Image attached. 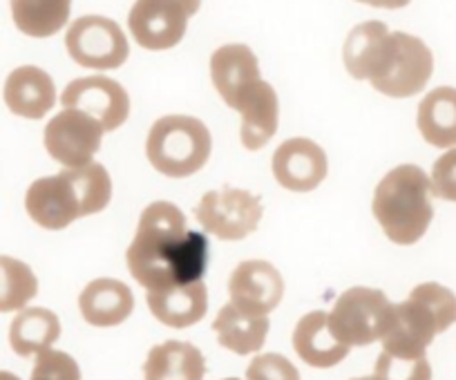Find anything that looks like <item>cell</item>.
Wrapping results in <instances>:
<instances>
[{"label": "cell", "mask_w": 456, "mask_h": 380, "mask_svg": "<svg viewBox=\"0 0 456 380\" xmlns=\"http://www.w3.org/2000/svg\"><path fill=\"white\" fill-rule=\"evenodd\" d=\"M269 316L242 311L233 303L224 304L213 322V331L217 334L219 344L238 356L260 352L269 336Z\"/></svg>", "instance_id": "cell-21"}, {"label": "cell", "mask_w": 456, "mask_h": 380, "mask_svg": "<svg viewBox=\"0 0 456 380\" xmlns=\"http://www.w3.org/2000/svg\"><path fill=\"white\" fill-rule=\"evenodd\" d=\"M354 380H376L374 376H362V378H354Z\"/></svg>", "instance_id": "cell-34"}, {"label": "cell", "mask_w": 456, "mask_h": 380, "mask_svg": "<svg viewBox=\"0 0 456 380\" xmlns=\"http://www.w3.org/2000/svg\"><path fill=\"white\" fill-rule=\"evenodd\" d=\"M429 183L434 198L456 204V148H450L434 161Z\"/></svg>", "instance_id": "cell-31"}, {"label": "cell", "mask_w": 456, "mask_h": 380, "mask_svg": "<svg viewBox=\"0 0 456 380\" xmlns=\"http://www.w3.org/2000/svg\"><path fill=\"white\" fill-rule=\"evenodd\" d=\"M38 294V279L25 262L0 255V313L20 311Z\"/></svg>", "instance_id": "cell-26"}, {"label": "cell", "mask_w": 456, "mask_h": 380, "mask_svg": "<svg viewBox=\"0 0 456 380\" xmlns=\"http://www.w3.org/2000/svg\"><path fill=\"white\" fill-rule=\"evenodd\" d=\"M394 318V303L380 289L354 287L347 289L327 313L329 329L342 344L367 347L380 343Z\"/></svg>", "instance_id": "cell-6"}, {"label": "cell", "mask_w": 456, "mask_h": 380, "mask_svg": "<svg viewBox=\"0 0 456 380\" xmlns=\"http://www.w3.org/2000/svg\"><path fill=\"white\" fill-rule=\"evenodd\" d=\"M29 380H81V369L68 352H59L52 347L37 353Z\"/></svg>", "instance_id": "cell-29"}, {"label": "cell", "mask_w": 456, "mask_h": 380, "mask_svg": "<svg viewBox=\"0 0 456 380\" xmlns=\"http://www.w3.org/2000/svg\"><path fill=\"white\" fill-rule=\"evenodd\" d=\"M273 177L284 190L291 193H311L327 179L329 161L322 146L306 137L287 139L282 146L275 150Z\"/></svg>", "instance_id": "cell-15"}, {"label": "cell", "mask_w": 456, "mask_h": 380, "mask_svg": "<svg viewBox=\"0 0 456 380\" xmlns=\"http://www.w3.org/2000/svg\"><path fill=\"white\" fill-rule=\"evenodd\" d=\"M432 183L420 166L401 164L379 182L371 213L389 242L411 247L425 238L434 220Z\"/></svg>", "instance_id": "cell-3"}, {"label": "cell", "mask_w": 456, "mask_h": 380, "mask_svg": "<svg viewBox=\"0 0 456 380\" xmlns=\"http://www.w3.org/2000/svg\"><path fill=\"white\" fill-rule=\"evenodd\" d=\"M208 260L206 235L188 230L186 215L173 202H152L143 208L126 253L130 275L146 291L200 282Z\"/></svg>", "instance_id": "cell-1"}, {"label": "cell", "mask_w": 456, "mask_h": 380, "mask_svg": "<svg viewBox=\"0 0 456 380\" xmlns=\"http://www.w3.org/2000/svg\"><path fill=\"white\" fill-rule=\"evenodd\" d=\"M456 322V295L438 282L414 287L410 298L394 304V318L380 340L383 352L394 356H428V347L438 334Z\"/></svg>", "instance_id": "cell-4"}, {"label": "cell", "mask_w": 456, "mask_h": 380, "mask_svg": "<svg viewBox=\"0 0 456 380\" xmlns=\"http://www.w3.org/2000/svg\"><path fill=\"white\" fill-rule=\"evenodd\" d=\"M25 211L32 222L45 230H63L83 217L77 188L65 170L52 177L37 179L28 188Z\"/></svg>", "instance_id": "cell-12"}, {"label": "cell", "mask_w": 456, "mask_h": 380, "mask_svg": "<svg viewBox=\"0 0 456 380\" xmlns=\"http://www.w3.org/2000/svg\"><path fill=\"white\" fill-rule=\"evenodd\" d=\"M376 380H432V365L428 356L405 358L383 352L376 360Z\"/></svg>", "instance_id": "cell-28"}, {"label": "cell", "mask_w": 456, "mask_h": 380, "mask_svg": "<svg viewBox=\"0 0 456 380\" xmlns=\"http://www.w3.org/2000/svg\"><path fill=\"white\" fill-rule=\"evenodd\" d=\"M224 380H240V378H224Z\"/></svg>", "instance_id": "cell-35"}, {"label": "cell", "mask_w": 456, "mask_h": 380, "mask_svg": "<svg viewBox=\"0 0 456 380\" xmlns=\"http://www.w3.org/2000/svg\"><path fill=\"white\" fill-rule=\"evenodd\" d=\"M293 349L300 360L314 369H331L352 352L329 329L327 311H311L297 320L293 329Z\"/></svg>", "instance_id": "cell-19"}, {"label": "cell", "mask_w": 456, "mask_h": 380, "mask_svg": "<svg viewBox=\"0 0 456 380\" xmlns=\"http://www.w3.org/2000/svg\"><path fill=\"white\" fill-rule=\"evenodd\" d=\"M148 309L161 325L170 329H188L204 320L208 311V289L204 279L161 291H148Z\"/></svg>", "instance_id": "cell-18"}, {"label": "cell", "mask_w": 456, "mask_h": 380, "mask_svg": "<svg viewBox=\"0 0 456 380\" xmlns=\"http://www.w3.org/2000/svg\"><path fill=\"white\" fill-rule=\"evenodd\" d=\"M103 125L94 117L77 108H63L45 125L43 143L47 155L63 168H81L94 161L103 143Z\"/></svg>", "instance_id": "cell-10"}, {"label": "cell", "mask_w": 456, "mask_h": 380, "mask_svg": "<svg viewBox=\"0 0 456 380\" xmlns=\"http://www.w3.org/2000/svg\"><path fill=\"white\" fill-rule=\"evenodd\" d=\"M200 7L201 0H134L128 29L143 50H170L186 36L188 20Z\"/></svg>", "instance_id": "cell-9"}, {"label": "cell", "mask_w": 456, "mask_h": 380, "mask_svg": "<svg viewBox=\"0 0 456 380\" xmlns=\"http://www.w3.org/2000/svg\"><path fill=\"white\" fill-rule=\"evenodd\" d=\"M356 3H362V5L379 7V10H403L411 3V0H356Z\"/></svg>", "instance_id": "cell-32"}, {"label": "cell", "mask_w": 456, "mask_h": 380, "mask_svg": "<svg viewBox=\"0 0 456 380\" xmlns=\"http://www.w3.org/2000/svg\"><path fill=\"white\" fill-rule=\"evenodd\" d=\"M68 177L72 179L74 188H77L78 202H81L83 217L96 215V213L105 211L112 199V179L105 166L92 164L81 166V168H63Z\"/></svg>", "instance_id": "cell-27"}, {"label": "cell", "mask_w": 456, "mask_h": 380, "mask_svg": "<svg viewBox=\"0 0 456 380\" xmlns=\"http://www.w3.org/2000/svg\"><path fill=\"white\" fill-rule=\"evenodd\" d=\"M61 338L59 316L50 309L25 307L10 325V344L14 353L29 358L54 347Z\"/></svg>", "instance_id": "cell-24"}, {"label": "cell", "mask_w": 456, "mask_h": 380, "mask_svg": "<svg viewBox=\"0 0 456 380\" xmlns=\"http://www.w3.org/2000/svg\"><path fill=\"white\" fill-rule=\"evenodd\" d=\"M204 353L191 343L166 340L148 352L143 380H204Z\"/></svg>", "instance_id": "cell-22"}, {"label": "cell", "mask_w": 456, "mask_h": 380, "mask_svg": "<svg viewBox=\"0 0 456 380\" xmlns=\"http://www.w3.org/2000/svg\"><path fill=\"white\" fill-rule=\"evenodd\" d=\"M345 68L389 99L420 94L434 74L432 50L405 32H389L380 20H367L349 32L342 47Z\"/></svg>", "instance_id": "cell-2"}, {"label": "cell", "mask_w": 456, "mask_h": 380, "mask_svg": "<svg viewBox=\"0 0 456 380\" xmlns=\"http://www.w3.org/2000/svg\"><path fill=\"white\" fill-rule=\"evenodd\" d=\"M247 380H302L289 358L280 353H257L247 369Z\"/></svg>", "instance_id": "cell-30"}, {"label": "cell", "mask_w": 456, "mask_h": 380, "mask_svg": "<svg viewBox=\"0 0 456 380\" xmlns=\"http://www.w3.org/2000/svg\"><path fill=\"white\" fill-rule=\"evenodd\" d=\"M65 47L69 59L81 68L119 69L128 61L130 45L124 29L105 16H81L65 34Z\"/></svg>", "instance_id": "cell-8"}, {"label": "cell", "mask_w": 456, "mask_h": 380, "mask_svg": "<svg viewBox=\"0 0 456 380\" xmlns=\"http://www.w3.org/2000/svg\"><path fill=\"white\" fill-rule=\"evenodd\" d=\"M210 78L222 101L231 110L238 112L262 81L260 61L253 54L251 47L242 43L222 45L210 56Z\"/></svg>", "instance_id": "cell-14"}, {"label": "cell", "mask_w": 456, "mask_h": 380, "mask_svg": "<svg viewBox=\"0 0 456 380\" xmlns=\"http://www.w3.org/2000/svg\"><path fill=\"white\" fill-rule=\"evenodd\" d=\"M240 115V141L247 150H262L275 137L280 125V99L271 83L262 78L247 97Z\"/></svg>", "instance_id": "cell-20"}, {"label": "cell", "mask_w": 456, "mask_h": 380, "mask_svg": "<svg viewBox=\"0 0 456 380\" xmlns=\"http://www.w3.org/2000/svg\"><path fill=\"white\" fill-rule=\"evenodd\" d=\"M265 206L257 195L242 188H217L197 204L195 217L201 229L222 242H240L260 226Z\"/></svg>", "instance_id": "cell-7"}, {"label": "cell", "mask_w": 456, "mask_h": 380, "mask_svg": "<svg viewBox=\"0 0 456 380\" xmlns=\"http://www.w3.org/2000/svg\"><path fill=\"white\" fill-rule=\"evenodd\" d=\"M3 97L16 117L37 121L56 106V85L45 69L23 65L7 77Z\"/></svg>", "instance_id": "cell-17"}, {"label": "cell", "mask_w": 456, "mask_h": 380, "mask_svg": "<svg viewBox=\"0 0 456 380\" xmlns=\"http://www.w3.org/2000/svg\"><path fill=\"white\" fill-rule=\"evenodd\" d=\"M213 137L197 117L168 115L152 124L146 139V157L152 168L170 179L200 173L210 159Z\"/></svg>", "instance_id": "cell-5"}, {"label": "cell", "mask_w": 456, "mask_h": 380, "mask_svg": "<svg viewBox=\"0 0 456 380\" xmlns=\"http://www.w3.org/2000/svg\"><path fill=\"white\" fill-rule=\"evenodd\" d=\"M0 380H20L19 376L10 374V371H0Z\"/></svg>", "instance_id": "cell-33"}, {"label": "cell", "mask_w": 456, "mask_h": 380, "mask_svg": "<svg viewBox=\"0 0 456 380\" xmlns=\"http://www.w3.org/2000/svg\"><path fill=\"white\" fill-rule=\"evenodd\" d=\"M78 311L83 320L99 329L117 327L134 311V295L128 284L114 278H99L86 284L78 295Z\"/></svg>", "instance_id": "cell-16"}, {"label": "cell", "mask_w": 456, "mask_h": 380, "mask_svg": "<svg viewBox=\"0 0 456 380\" xmlns=\"http://www.w3.org/2000/svg\"><path fill=\"white\" fill-rule=\"evenodd\" d=\"M228 295L242 311L269 316L284 298V278L266 260L240 262L228 278Z\"/></svg>", "instance_id": "cell-13"}, {"label": "cell", "mask_w": 456, "mask_h": 380, "mask_svg": "<svg viewBox=\"0 0 456 380\" xmlns=\"http://www.w3.org/2000/svg\"><path fill=\"white\" fill-rule=\"evenodd\" d=\"M416 125L429 146L441 150L456 148V87L443 85L425 94Z\"/></svg>", "instance_id": "cell-23"}, {"label": "cell", "mask_w": 456, "mask_h": 380, "mask_svg": "<svg viewBox=\"0 0 456 380\" xmlns=\"http://www.w3.org/2000/svg\"><path fill=\"white\" fill-rule=\"evenodd\" d=\"M16 28L32 38H50L68 25L72 0H10Z\"/></svg>", "instance_id": "cell-25"}, {"label": "cell", "mask_w": 456, "mask_h": 380, "mask_svg": "<svg viewBox=\"0 0 456 380\" xmlns=\"http://www.w3.org/2000/svg\"><path fill=\"white\" fill-rule=\"evenodd\" d=\"M61 103L63 108H77L94 117L105 133L121 128L130 117V97L126 87L103 74L74 78L61 94Z\"/></svg>", "instance_id": "cell-11"}]
</instances>
